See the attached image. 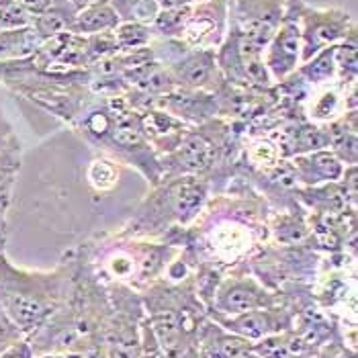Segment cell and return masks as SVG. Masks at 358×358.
Here are the masks:
<instances>
[{"mask_svg": "<svg viewBox=\"0 0 358 358\" xmlns=\"http://www.w3.org/2000/svg\"><path fill=\"white\" fill-rule=\"evenodd\" d=\"M68 273H39L17 268L0 254V307L29 338L41 330L70 299Z\"/></svg>", "mask_w": 358, "mask_h": 358, "instance_id": "1", "label": "cell"}, {"mask_svg": "<svg viewBox=\"0 0 358 358\" xmlns=\"http://www.w3.org/2000/svg\"><path fill=\"white\" fill-rule=\"evenodd\" d=\"M264 66L273 83H285L301 66V25L299 13L289 10L276 27L271 43L264 50Z\"/></svg>", "mask_w": 358, "mask_h": 358, "instance_id": "2", "label": "cell"}, {"mask_svg": "<svg viewBox=\"0 0 358 358\" xmlns=\"http://www.w3.org/2000/svg\"><path fill=\"white\" fill-rule=\"evenodd\" d=\"M350 15L342 10H303L299 13L301 25V64L309 57L346 41L350 27Z\"/></svg>", "mask_w": 358, "mask_h": 358, "instance_id": "3", "label": "cell"}, {"mask_svg": "<svg viewBox=\"0 0 358 358\" xmlns=\"http://www.w3.org/2000/svg\"><path fill=\"white\" fill-rule=\"evenodd\" d=\"M276 295L256 278H225L213 293V309L223 315H238L244 311L275 307Z\"/></svg>", "mask_w": 358, "mask_h": 358, "instance_id": "4", "label": "cell"}, {"mask_svg": "<svg viewBox=\"0 0 358 358\" xmlns=\"http://www.w3.org/2000/svg\"><path fill=\"white\" fill-rule=\"evenodd\" d=\"M227 23V0H205L191 8L180 41L191 50H215L223 41Z\"/></svg>", "mask_w": 358, "mask_h": 358, "instance_id": "5", "label": "cell"}, {"mask_svg": "<svg viewBox=\"0 0 358 358\" xmlns=\"http://www.w3.org/2000/svg\"><path fill=\"white\" fill-rule=\"evenodd\" d=\"M211 320L215 324H220L221 328L227 331L246 338L248 342H258L271 334L276 331L291 330V313L278 307H266V309H254V311H244L238 315H223V313H215L209 311Z\"/></svg>", "mask_w": 358, "mask_h": 358, "instance_id": "6", "label": "cell"}, {"mask_svg": "<svg viewBox=\"0 0 358 358\" xmlns=\"http://www.w3.org/2000/svg\"><path fill=\"white\" fill-rule=\"evenodd\" d=\"M168 70L176 86H185L187 90H203L213 83L217 74V55L215 50L187 48V52H180Z\"/></svg>", "mask_w": 358, "mask_h": 358, "instance_id": "7", "label": "cell"}, {"mask_svg": "<svg viewBox=\"0 0 358 358\" xmlns=\"http://www.w3.org/2000/svg\"><path fill=\"white\" fill-rule=\"evenodd\" d=\"M164 194L170 215L176 217L180 223H189L203 209V203L207 199V185L199 176L185 174V176L174 178L166 187Z\"/></svg>", "mask_w": 358, "mask_h": 358, "instance_id": "8", "label": "cell"}, {"mask_svg": "<svg viewBox=\"0 0 358 358\" xmlns=\"http://www.w3.org/2000/svg\"><path fill=\"white\" fill-rule=\"evenodd\" d=\"M252 352V342L242 336H236L213 320H205L199 338H196V355L199 358H244Z\"/></svg>", "mask_w": 358, "mask_h": 358, "instance_id": "9", "label": "cell"}, {"mask_svg": "<svg viewBox=\"0 0 358 358\" xmlns=\"http://www.w3.org/2000/svg\"><path fill=\"white\" fill-rule=\"evenodd\" d=\"M168 156L178 176L185 174L199 176L207 172L215 162V145L211 143V139L205 138L199 131H187L180 143L176 145V150Z\"/></svg>", "mask_w": 358, "mask_h": 358, "instance_id": "10", "label": "cell"}, {"mask_svg": "<svg viewBox=\"0 0 358 358\" xmlns=\"http://www.w3.org/2000/svg\"><path fill=\"white\" fill-rule=\"evenodd\" d=\"M291 166L295 170L297 180H301L309 187H320L322 182H336L346 172L338 154H334L330 150H315V152L299 154Z\"/></svg>", "mask_w": 358, "mask_h": 358, "instance_id": "11", "label": "cell"}, {"mask_svg": "<svg viewBox=\"0 0 358 358\" xmlns=\"http://www.w3.org/2000/svg\"><path fill=\"white\" fill-rule=\"evenodd\" d=\"M117 25H119V17L107 2V4H94V6L78 10L72 17V23H70L68 31L83 35V37H90V35L115 31Z\"/></svg>", "mask_w": 358, "mask_h": 358, "instance_id": "12", "label": "cell"}, {"mask_svg": "<svg viewBox=\"0 0 358 358\" xmlns=\"http://www.w3.org/2000/svg\"><path fill=\"white\" fill-rule=\"evenodd\" d=\"M299 76L303 83L313 86H326L338 76V45H330L322 52L309 57L299 68Z\"/></svg>", "mask_w": 358, "mask_h": 358, "instance_id": "13", "label": "cell"}, {"mask_svg": "<svg viewBox=\"0 0 358 358\" xmlns=\"http://www.w3.org/2000/svg\"><path fill=\"white\" fill-rule=\"evenodd\" d=\"M41 43L33 27L0 31V59H23L35 54Z\"/></svg>", "mask_w": 358, "mask_h": 358, "instance_id": "14", "label": "cell"}, {"mask_svg": "<svg viewBox=\"0 0 358 358\" xmlns=\"http://www.w3.org/2000/svg\"><path fill=\"white\" fill-rule=\"evenodd\" d=\"M113 35H115L119 54H127V52H138V50L150 48L154 31H152V25H145V23L123 21L115 27Z\"/></svg>", "mask_w": 358, "mask_h": 358, "instance_id": "15", "label": "cell"}, {"mask_svg": "<svg viewBox=\"0 0 358 358\" xmlns=\"http://www.w3.org/2000/svg\"><path fill=\"white\" fill-rule=\"evenodd\" d=\"M191 8H193V4L180 6V8H162V10H158L156 19L152 21V31L158 33L162 39L180 41L182 31L189 23V17H191Z\"/></svg>", "mask_w": 358, "mask_h": 358, "instance_id": "16", "label": "cell"}, {"mask_svg": "<svg viewBox=\"0 0 358 358\" xmlns=\"http://www.w3.org/2000/svg\"><path fill=\"white\" fill-rule=\"evenodd\" d=\"M110 8L117 13L119 23L131 21V23H145L152 25V21L158 15L156 0H109Z\"/></svg>", "mask_w": 358, "mask_h": 358, "instance_id": "17", "label": "cell"}, {"mask_svg": "<svg viewBox=\"0 0 358 358\" xmlns=\"http://www.w3.org/2000/svg\"><path fill=\"white\" fill-rule=\"evenodd\" d=\"M346 107V101L338 92V88L326 86L313 101H311V119L315 121H330L334 117L340 115V110Z\"/></svg>", "mask_w": 358, "mask_h": 358, "instance_id": "18", "label": "cell"}, {"mask_svg": "<svg viewBox=\"0 0 358 358\" xmlns=\"http://www.w3.org/2000/svg\"><path fill=\"white\" fill-rule=\"evenodd\" d=\"M86 178H88V185L101 193L110 191L117 180H119V170L113 160H105V158H96L92 160L88 170H86Z\"/></svg>", "mask_w": 358, "mask_h": 358, "instance_id": "19", "label": "cell"}, {"mask_svg": "<svg viewBox=\"0 0 358 358\" xmlns=\"http://www.w3.org/2000/svg\"><path fill=\"white\" fill-rule=\"evenodd\" d=\"M33 19L35 17L17 0H0V31L31 27Z\"/></svg>", "mask_w": 358, "mask_h": 358, "instance_id": "20", "label": "cell"}, {"mask_svg": "<svg viewBox=\"0 0 358 358\" xmlns=\"http://www.w3.org/2000/svg\"><path fill=\"white\" fill-rule=\"evenodd\" d=\"M113 125H115V115L107 107L88 113V117L84 119L86 136L96 141H107L113 131Z\"/></svg>", "mask_w": 358, "mask_h": 358, "instance_id": "21", "label": "cell"}, {"mask_svg": "<svg viewBox=\"0 0 358 358\" xmlns=\"http://www.w3.org/2000/svg\"><path fill=\"white\" fill-rule=\"evenodd\" d=\"M250 160L254 162V166L273 170L278 164V148L268 139H258L250 150Z\"/></svg>", "mask_w": 358, "mask_h": 358, "instance_id": "22", "label": "cell"}, {"mask_svg": "<svg viewBox=\"0 0 358 358\" xmlns=\"http://www.w3.org/2000/svg\"><path fill=\"white\" fill-rule=\"evenodd\" d=\"M23 338H25V334L10 322V317H8V315L2 311V307H0V352L6 350L10 344L23 340Z\"/></svg>", "mask_w": 358, "mask_h": 358, "instance_id": "23", "label": "cell"}, {"mask_svg": "<svg viewBox=\"0 0 358 358\" xmlns=\"http://www.w3.org/2000/svg\"><path fill=\"white\" fill-rule=\"evenodd\" d=\"M139 358H170L162 352V348L158 346L152 328L148 326V322L141 324V357Z\"/></svg>", "mask_w": 358, "mask_h": 358, "instance_id": "24", "label": "cell"}, {"mask_svg": "<svg viewBox=\"0 0 358 358\" xmlns=\"http://www.w3.org/2000/svg\"><path fill=\"white\" fill-rule=\"evenodd\" d=\"M0 358H37L35 350H33V344L29 342L27 338L10 344L6 350L0 352Z\"/></svg>", "mask_w": 358, "mask_h": 358, "instance_id": "25", "label": "cell"}, {"mask_svg": "<svg viewBox=\"0 0 358 358\" xmlns=\"http://www.w3.org/2000/svg\"><path fill=\"white\" fill-rule=\"evenodd\" d=\"M74 13L83 10V8H88V6H94V4H107L109 0H64Z\"/></svg>", "mask_w": 358, "mask_h": 358, "instance_id": "26", "label": "cell"}, {"mask_svg": "<svg viewBox=\"0 0 358 358\" xmlns=\"http://www.w3.org/2000/svg\"><path fill=\"white\" fill-rule=\"evenodd\" d=\"M158 8H180V6H189L194 4V0H156Z\"/></svg>", "mask_w": 358, "mask_h": 358, "instance_id": "27", "label": "cell"}, {"mask_svg": "<svg viewBox=\"0 0 358 358\" xmlns=\"http://www.w3.org/2000/svg\"><path fill=\"white\" fill-rule=\"evenodd\" d=\"M4 242H6V225H4V213L0 211V254L4 252Z\"/></svg>", "mask_w": 358, "mask_h": 358, "instance_id": "28", "label": "cell"}, {"mask_svg": "<svg viewBox=\"0 0 358 358\" xmlns=\"http://www.w3.org/2000/svg\"><path fill=\"white\" fill-rule=\"evenodd\" d=\"M244 358H260V357H256V355H254V352H250L248 357H244Z\"/></svg>", "mask_w": 358, "mask_h": 358, "instance_id": "29", "label": "cell"}, {"mask_svg": "<svg viewBox=\"0 0 358 358\" xmlns=\"http://www.w3.org/2000/svg\"><path fill=\"white\" fill-rule=\"evenodd\" d=\"M194 2H205V0H194Z\"/></svg>", "mask_w": 358, "mask_h": 358, "instance_id": "30", "label": "cell"}]
</instances>
